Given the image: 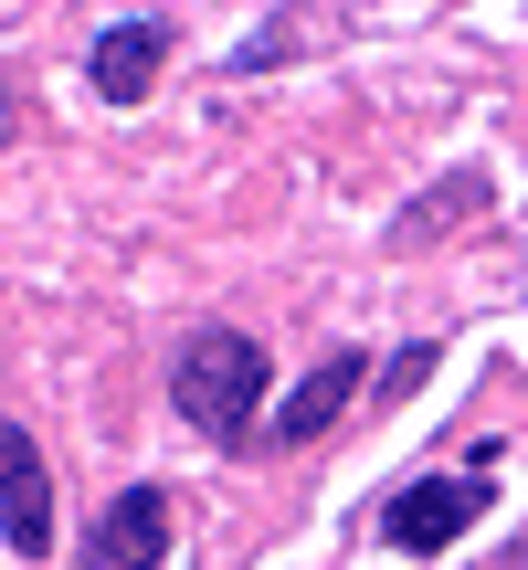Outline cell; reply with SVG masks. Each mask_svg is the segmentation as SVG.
<instances>
[{
	"mask_svg": "<svg viewBox=\"0 0 528 570\" xmlns=\"http://www.w3.org/2000/svg\"><path fill=\"white\" fill-rule=\"evenodd\" d=\"M360 381H370V370H360V348H327V360L306 370L296 391H285V412H275V444H317V433H339V412L360 402Z\"/></svg>",
	"mask_w": 528,
	"mask_h": 570,
	"instance_id": "8992f818",
	"label": "cell"
},
{
	"mask_svg": "<svg viewBox=\"0 0 528 570\" xmlns=\"http://www.w3.org/2000/svg\"><path fill=\"white\" fill-rule=\"evenodd\" d=\"M0 539L21 560H53V465L21 423H0Z\"/></svg>",
	"mask_w": 528,
	"mask_h": 570,
	"instance_id": "3957f363",
	"label": "cell"
},
{
	"mask_svg": "<svg viewBox=\"0 0 528 570\" xmlns=\"http://www.w3.org/2000/svg\"><path fill=\"white\" fill-rule=\"evenodd\" d=\"M11 127H21V75L0 63V148H11Z\"/></svg>",
	"mask_w": 528,
	"mask_h": 570,
	"instance_id": "9c48e42d",
	"label": "cell"
},
{
	"mask_svg": "<svg viewBox=\"0 0 528 570\" xmlns=\"http://www.w3.org/2000/svg\"><path fill=\"white\" fill-rule=\"evenodd\" d=\"M466 202H487V169H454V180H433L423 202L391 223V254H423L433 233H454V212H466Z\"/></svg>",
	"mask_w": 528,
	"mask_h": 570,
	"instance_id": "52a82bcc",
	"label": "cell"
},
{
	"mask_svg": "<svg viewBox=\"0 0 528 570\" xmlns=\"http://www.w3.org/2000/svg\"><path fill=\"white\" fill-rule=\"evenodd\" d=\"M85 75H96L106 106H148V85L169 75V21H159V11H148V21H106Z\"/></svg>",
	"mask_w": 528,
	"mask_h": 570,
	"instance_id": "5b68a950",
	"label": "cell"
},
{
	"mask_svg": "<svg viewBox=\"0 0 528 570\" xmlns=\"http://www.w3.org/2000/svg\"><path fill=\"white\" fill-rule=\"evenodd\" d=\"M296 32H306V21H264V42H244V63H285V53H296Z\"/></svg>",
	"mask_w": 528,
	"mask_h": 570,
	"instance_id": "ba28073f",
	"label": "cell"
},
{
	"mask_svg": "<svg viewBox=\"0 0 528 570\" xmlns=\"http://www.w3.org/2000/svg\"><path fill=\"white\" fill-rule=\"evenodd\" d=\"M487 497H497V444H487V454H466L454 475H423V487H402V497L381 508V539H391L402 560H433V550H454V539L487 518Z\"/></svg>",
	"mask_w": 528,
	"mask_h": 570,
	"instance_id": "7a4b0ae2",
	"label": "cell"
},
{
	"mask_svg": "<svg viewBox=\"0 0 528 570\" xmlns=\"http://www.w3.org/2000/svg\"><path fill=\"white\" fill-rule=\"evenodd\" d=\"M508 570H528V539H518V550H508Z\"/></svg>",
	"mask_w": 528,
	"mask_h": 570,
	"instance_id": "30bf717a",
	"label": "cell"
},
{
	"mask_svg": "<svg viewBox=\"0 0 528 570\" xmlns=\"http://www.w3.org/2000/svg\"><path fill=\"white\" fill-rule=\"evenodd\" d=\"M169 550V497L159 487H117L85 529V570H159Z\"/></svg>",
	"mask_w": 528,
	"mask_h": 570,
	"instance_id": "277c9868",
	"label": "cell"
},
{
	"mask_svg": "<svg viewBox=\"0 0 528 570\" xmlns=\"http://www.w3.org/2000/svg\"><path fill=\"white\" fill-rule=\"evenodd\" d=\"M169 402L202 444H244L264 423V348L244 327H190L180 360H169Z\"/></svg>",
	"mask_w": 528,
	"mask_h": 570,
	"instance_id": "6da1fadb",
	"label": "cell"
}]
</instances>
